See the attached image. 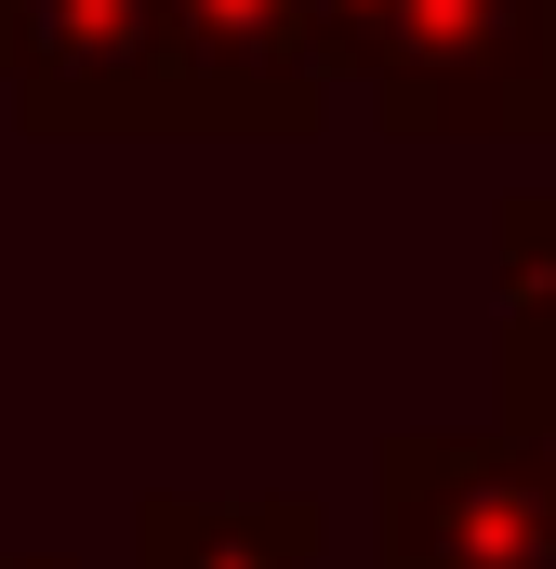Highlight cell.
I'll return each mask as SVG.
<instances>
[{"instance_id": "cell-1", "label": "cell", "mask_w": 556, "mask_h": 569, "mask_svg": "<svg viewBox=\"0 0 556 569\" xmlns=\"http://www.w3.org/2000/svg\"><path fill=\"white\" fill-rule=\"evenodd\" d=\"M331 67L398 146L556 133V0H331Z\"/></svg>"}, {"instance_id": "cell-2", "label": "cell", "mask_w": 556, "mask_h": 569, "mask_svg": "<svg viewBox=\"0 0 556 569\" xmlns=\"http://www.w3.org/2000/svg\"><path fill=\"white\" fill-rule=\"evenodd\" d=\"M371 569H556V490L517 425L371 450Z\"/></svg>"}, {"instance_id": "cell-3", "label": "cell", "mask_w": 556, "mask_h": 569, "mask_svg": "<svg viewBox=\"0 0 556 569\" xmlns=\"http://www.w3.org/2000/svg\"><path fill=\"white\" fill-rule=\"evenodd\" d=\"M331 80V0H172V107L199 146L318 133Z\"/></svg>"}, {"instance_id": "cell-4", "label": "cell", "mask_w": 556, "mask_h": 569, "mask_svg": "<svg viewBox=\"0 0 556 569\" xmlns=\"http://www.w3.org/2000/svg\"><path fill=\"white\" fill-rule=\"evenodd\" d=\"M13 120L53 146L186 133V107H172V0H27Z\"/></svg>"}, {"instance_id": "cell-5", "label": "cell", "mask_w": 556, "mask_h": 569, "mask_svg": "<svg viewBox=\"0 0 556 569\" xmlns=\"http://www.w3.org/2000/svg\"><path fill=\"white\" fill-rule=\"evenodd\" d=\"M133 569H318V503L305 490H146Z\"/></svg>"}, {"instance_id": "cell-6", "label": "cell", "mask_w": 556, "mask_h": 569, "mask_svg": "<svg viewBox=\"0 0 556 569\" xmlns=\"http://www.w3.org/2000/svg\"><path fill=\"white\" fill-rule=\"evenodd\" d=\"M504 425H517V450L556 490V331L544 318H504Z\"/></svg>"}, {"instance_id": "cell-7", "label": "cell", "mask_w": 556, "mask_h": 569, "mask_svg": "<svg viewBox=\"0 0 556 569\" xmlns=\"http://www.w3.org/2000/svg\"><path fill=\"white\" fill-rule=\"evenodd\" d=\"M13 40H27V0H0V80H13Z\"/></svg>"}, {"instance_id": "cell-8", "label": "cell", "mask_w": 556, "mask_h": 569, "mask_svg": "<svg viewBox=\"0 0 556 569\" xmlns=\"http://www.w3.org/2000/svg\"><path fill=\"white\" fill-rule=\"evenodd\" d=\"M0 569H67V557H0Z\"/></svg>"}]
</instances>
